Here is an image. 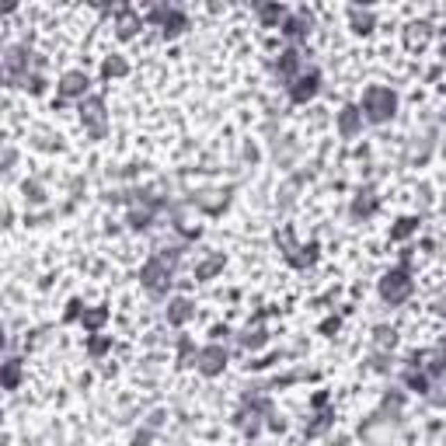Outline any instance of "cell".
<instances>
[{
  "label": "cell",
  "instance_id": "31",
  "mask_svg": "<svg viewBox=\"0 0 446 446\" xmlns=\"http://www.w3.org/2000/svg\"><path fill=\"white\" fill-rule=\"evenodd\" d=\"M129 223H133L136 231H143L147 223H150V209H143V213H133V216H129Z\"/></svg>",
  "mask_w": 446,
  "mask_h": 446
},
{
  "label": "cell",
  "instance_id": "14",
  "mask_svg": "<svg viewBox=\"0 0 446 446\" xmlns=\"http://www.w3.org/2000/svg\"><path fill=\"white\" fill-rule=\"evenodd\" d=\"M136 28H140V15H136V11H119V18H115V35H119V39H133Z\"/></svg>",
  "mask_w": 446,
  "mask_h": 446
},
{
  "label": "cell",
  "instance_id": "20",
  "mask_svg": "<svg viewBox=\"0 0 446 446\" xmlns=\"http://www.w3.org/2000/svg\"><path fill=\"white\" fill-rule=\"evenodd\" d=\"M220 269H223V255L216 251V255H209L206 262H199V265H195V279H213Z\"/></svg>",
  "mask_w": 446,
  "mask_h": 446
},
{
  "label": "cell",
  "instance_id": "33",
  "mask_svg": "<svg viewBox=\"0 0 446 446\" xmlns=\"http://www.w3.org/2000/svg\"><path fill=\"white\" fill-rule=\"evenodd\" d=\"M338 324H342L338 317H328V321L321 324V335H335V331H338Z\"/></svg>",
  "mask_w": 446,
  "mask_h": 446
},
{
  "label": "cell",
  "instance_id": "7",
  "mask_svg": "<svg viewBox=\"0 0 446 446\" xmlns=\"http://www.w3.org/2000/svg\"><path fill=\"white\" fill-rule=\"evenodd\" d=\"M81 119H84V126L91 129V136H94V140H101V136H105V101H101V98H88V101H81Z\"/></svg>",
  "mask_w": 446,
  "mask_h": 446
},
{
  "label": "cell",
  "instance_id": "32",
  "mask_svg": "<svg viewBox=\"0 0 446 446\" xmlns=\"http://www.w3.org/2000/svg\"><path fill=\"white\" fill-rule=\"evenodd\" d=\"M25 88H28L32 94H39V91L46 88V81H42V77H25Z\"/></svg>",
  "mask_w": 446,
  "mask_h": 446
},
{
  "label": "cell",
  "instance_id": "17",
  "mask_svg": "<svg viewBox=\"0 0 446 446\" xmlns=\"http://www.w3.org/2000/svg\"><path fill=\"white\" fill-rule=\"evenodd\" d=\"M297 70H300V53H297V49H286V53L279 56V77L293 84V81H297Z\"/></svg>",
  "mask_w": 446,
  "mask_h": 446
},
{
  "label": "cell",
  "instance_id": "13",
  "mask_svg": "<svg viewBox=\"0 0 446 446\" xmlns=\"http://www.w3.org/2000/svg\"><path fill=\"white\" fill-rule=\"evenodd\" d=\"M349 18H352V32L356 35H370L373 25H377L373 11H363V8H349Z\"/></svg>",
  "mask_w": 446,
  "mask_h": 446
},
{
  "label": "cell",
  "instance_id": "29",
  "mask_svg": "<svg viewBox=\"0 0 446 446\" xmlns=\"http://www.w3.org/2000/svg\"><path fill=\"white\" fill-rule=\"evenodd\" d=\"M112 349V338H105V335H91V342H88V352L98 359V356H105Z\"/></svg>",
  "mask_w": 446,
  "mask_h": 446
},
{
  "label": "cell",
  "instance_id": "19",
  "mask_svg": "<svg viewBox=\"0 0 446 446\" xmlns=\"http://www.w3.org/2000/svg\"><path fill=\"white\" fill-rule=\"evenodd\" d=\"M422 359H429L425 366H429V373H432V377L446 373V345H436L432 352H422Z\"/></svg>",
  "mask_w": 446,
  "mask_h": 446
},
{
  "label": "cell",
  "instance_id": "11",
  "mask_svg": "<svg viewBox=\"0 0 446 446\" xmlns=\"http://www.w3.org/2000/svg\"><path fill=\"white\" fill-rule=\"evenodd\" d=\"M22 70H28V49L11 46V49H8V56H4V74H8V81H18V77H22Z\"/></svg>",
  "mask_w": 446,
  "mask_h": 446
},
{
  "label": "cell",
  "instance_id": "2",
  "mask_svg": "<svg viewBox=\"0 0 446 446\" xmlns=\"http://www.w3.org/2000/svg\"><path fill=\"white\" fill-rule=\"evenodd\" d=\"M171 276H174V265H171V262H164L160 255H157V258H147V262H143V269H140V283H143L150 293H157V297L171 290V283H174Z\"/></svg>",
  "mask_w": 446,
  "mask_h": 446
},
{
  "label": "cell",
  "instance_id": "1",
  "mask_svg": "<svg viewBox=\"0 0 446 446\" xmlns=\"http://www.w3.org/2000/svg\"><path fill=\"white\" fill-rule=\"evenodd\" d=\"M394 112H397V94L390 91V88H380V84H373V88H366V94H363V115L370 119V122H387V119H394Z\"/></svg>",
  "mask_w": 446,
  "mask_h": 446
},
{
  "label": "cell",
  "instance_id": "3",
  "mask_svg": "<svg viewBox=\"0 0 446 446\" xmlns=\"http://www.w3.org/2000/svg\"><path fill=\"white\" fill-rule=\"evenodd\" d=\"M411 290H415V283H411L408 269H394V272H387V276L380 279V297H383L390 307L404 304V300L411 297Z\"/></svg>",
  "mask_w": 446,
  "mask_h": 446
},
{
  "label": "cell",
  "instance_id": "24",
  "mask_svg": "<svg viewBox=\"0 0 446 446\" xmlns=\"http://www.w3.org/2000/svg\"><path fill=\"white\" fill-rule=\"evenodd\" d=\"M81 321H84V328H88V331H98V328L108 321V307H91V311H84V317H81Z\"/></svg>",
  "mask_w": 446,
  "mask_h": 446
},
{
  "label": "cell",
  "instance_id": "37",
  "mask_svg": "<svg viewBox=\"0 0 446 446\" xmlns=\"http://www.w3.org/2000/svg\"><path fill=\"white\" fill-rule=\"evenodd\" d=\"M314 404H317V408H324V404H328V394H324V390H321V394H314Z\"/></svg>",
  "mask_w": 446,
  "mask_h": 446
},
{
  "label": "cell",
  "instance_id": "27",
  "mask_svg": "<svg viewBox=\"0 0 446 446\" xmlns=\"http://www.w3.org/2000/svg\"><path fill=\"white\" fill-rule=\"evenodd\" d=\"M404 383H408L411 390H418V394H422V390H429V377H425L422 370H415V366L404 373Z\"/></svg>",
  "mask_w": 446,
  "mask_h": 446
},
{
  "label": "cell",
  "instance_id": "18",
  "mask_svg": "<svg viewBox=\"0 0 446 446\" xmlns=\"http://www.w3.org/2000/svg\"><path fill=\"white\" fill-rule=\"evenodd\" d=\"M373 213H377V199H373V192H359V195L352 199V216H356V220H359V216L366 220V216H373Z\"/></svg>",
  "mask_w": 446,
  "mask_h": 446
},
{
  "label": "cell",
  "instance_id": "26",
  "mask_svg": "<svg viewBox=\"0 0 446 446\" xmlns=\"http://www.w3.org/2000/svg\"><path fill=\"white\" fill-rule=\"evenodd\" d=\"M373 335H377V338H373V342H377V349H394V345H397V331H394V328H387V324H380Z\"/></svg>",
  "mask_w": 446,
  "mask_h": 446
},
{
  "label": "cell",
  "instance_id": "5",
  "mask_svg": "<svg viewBox=\"0 0 446 446\" xmlns=\"http://www.w3.org/2000/svg\"><path fill=\"white\" fill-rule=\"evenodd\" d=\"M195 366H199V373H202V377H216V373H223V366H227V349H223V345H206V349H199Z\"/></svg>",
  "mask_w": 446,
  "mask_h": 446
},
{
  "label": "cell",
  "instance_id": "30",
  "mask_svg": "<svg viewBox=\"0 0 446 446\" xmlns=\"http://www.w3.org/2000/svg\"><path fill=\"white\" fill-rule=\"evenodd\" d=\"M328 425H331V415L324 411V415H317V418H314V422L307 425V436H321V432H324Z\"/></svg>",
  "mask_w": 446,
  "mask_h": 446
},
{
  "label": "cell",
  "instance_id": "12",
  "mask_svg": "<svg viewBox=\"0 0 446 446\" xmlns=\"http://www.w3.org/2000/svg\"><path fill=\"white\" fill-rule=\"evenodd\" d=\"M307 32H311V15H307V11H300V15H293V18L283 22V35L293 39V42L307 39Z\"/></svg>",
  "mask_w": 446,
  "mask_h": 446
},
{
  "label": "cell",
  "instance_id": "4",
  "mask_svg": "<svg viewBox=\"0 0 446 446\" xmlns=\"http://www.w3.org/2000/svg\"><path fill=\"white\" fill-rule=\"evenodd\" d=\"M276 241L283 245V255H286V262H290V265H297V269H307V265H314V262H317V245L297 248V245H293V234H290L286 227L276 234Z\"/></svg>",
  "mask_w": 446,
  "mask_h": 446
},
{
  "label": "cell",
  "instance_id": "6",
  "mask_svg": "<svg viewBox=\"0 0 446 446\" xmlns=\"http://www.w3.org/2000/svg\"><path fill=\"white\" fill-rule=\"evenodd\" d=\"M150 22H157L167 39H174V35H181V32L188 28V18H185L181 11H174V8H154V11H150Z\"/></svg>",
  "mask_w": 446,
  "mask_h": 446
},
{
  "label": "cell",
  "instance_id": "16",
  "mask_svg": "<svg viewBox=\"0 0 446 446\" xmlns=\"http://www.w3.org/2000/svg\"><path fill=\"white\" fill-rule=\"evenodd\" d=\"M429 35H432V28H429L425 22H415V25H408L404 42H408V49H422V46L429 42Z\"/></svg>",
  "mask_w": 446,
  "mask_h": 446
},
{
  "label": "cell",
  "instance_id": "9",
  "mask_svg": "<svg viewBox=\"0 0 446 446\" xmlns=\"http://www.w3.org/2000/svg\"><path fill=\"white\" fill-rule=\"evenodd\" d=\"M88 74H81V70H70V74H63L60 77V98H84L88 94Z\"/></svg>",
  "mask_w": 446,
  "mask_h": 446
},
{
  "label": "cell",
  "instance_id": "28",
  "mask_svg": "<svg viewBox=\"0 0 446 446\" xmlns=\"http://www.w3.org/2000/svg\"><path fill=\"white\" fill-rule=\"evenodd\" d=\"M241 345H245V349H258V345H265V328H248V331L241 335Z\"/></svg>",
  "mask_w": 446,
  "mask_h": 446
},
{
  "label": "cell",
  "instance_id": "15",
  "mask_svg": "<svg viewBox=\"0 0 446 446\" xmlns=\"http://www.w3.org/2000/svg\"><path fill=\"white\" fill-rule=\"evenodd\" d=\"M192 314H195V307H192V300H185V297H178V300L167 304V321H171V324H185Z\"/></svg>",
  "mask_w": 446,
  "mask_h": 446
},
{
  "label": "cell",
  "instance_id": "23",
  "mask_svg": "<svg viewBox=\"0 0 446 446\" xmlns=\"http://www.w3.org/2000/svg\"><path fill=\"white\" fill-rule=\"evenodd\" d=\"M101 74H105L108 81H112V77H126V74H129V63H126L122 56H108V60L101 63Z\"/></svg>",
  "mask_w": 446,
  "mask_h": 446
},
{
  "label": "cell",
  "instance_id": "22",
  "mask_svg": "<svg viewBox=\"0 0 446 446\" xmlns=\"http://www.w3.org/2000/svg\"><path fill=\"white\" fill-rule=\"evenodd\" d=\"M258 18H262V25H279V22H286V8L283 4H262Z\"/></svg>",
  "mask_w": 446,
  "mask_h": 446
},
{
  "label": "cell",
  "instance_id": "8",
  "mask_svg": "<svg viewBox=\"0 0 446 446\" xmlns=\"http://www.w3.org/2000/svg\"><path fill=\"white\" fill-rule=\"evenodd\" d=\"M317 91H321V74H317V70H307V74H300V77L290 84V98H293L297 105L311 101Z\"/></svg>",
  "mask_w": 446,
  "mask_h": 446
},
{
  "label": "cell",
  "instance_id": "21",
  "mask_svg": "<svg viewBox=\"0 0 446 446\" xmlns=\"http://www.w3.org/2000/svg\"><path fill=\"white\" fill-rule=\"evenodd\" d=\"M415 231H418V216H401V220L394 223L390 238H394V241H404V238H411Z\"/></svg>",
  "mask_w": 446,
  "mask_h": 446
},
{
  "label": "cell",
  "instance_id": "25",
  "mask_svg": "<svg viewBox=\"0 0 446 446\" xmlns=\"http://www.w3.org/2000/svg\"><path fill=\"white\" fill-rule=\"evenodd\" d=\"M18 383H22V363H18V359H8V363H4V387L15 390Z\"/></svg>",
  "mask_w": 446,
  "mask_h": 446
},
{
  "label": "cell",
  "instance_id": "10",
  "mask_svg": "<svg viewBox=\"0 0 446 446\" xmlns=\"http://www.w3.org/2000/svg\"><path fill=\"white\" fill-rule=\"evenodd\" d=\"M359 129H363V108H356V105H345V108L338 112V133H342L345 140H352Z\"/></svg>",
  "mask_w": 446,
  "mask_h": 446
},
{
  "label": "cell",
  "instance_id": "35",
  "mask_svg": "<svg viewBox=\"0 0 446 446\" xmlns=\"http://www.w3.org/2000/svg\"><path fill=\"white\" fill-rule=\"evenodd\" d=\"M81 317V300H70V307H67V321H77Z\"/></svg>",
  "mask_w": 446,
  "mask_h": 446
},
{
  "label": "cell",
  "instance_id": "34",
  "mask_svg": "<svg viewBox=\"0 0 446 446\" xmlns=\"http://www.w3.org/2000/svg\"><path fill=\"white\" fill-rule=\"evenodd\" d=\"M25 195H28L32 202H42V188H39V185H25Z\"/></svg>",
  "mask_w": 446,
  "mask_h": 446
},
{
  "label": "cell",
  "instance_id": "36",
  "mask_svg": "<svg viewBox=\"0 0 446 446\" xmlns=\"http://www.w3.org/2000/svg\"><path fill=\"white\" fill-rule=\"evenodd\" d=\"M178 352H181V363L188 359V352H192V342L188 338H181V345H178Z\"/></svg>",
  "mask_w": 446,
  "mask_h": 446
}]
</instances>
